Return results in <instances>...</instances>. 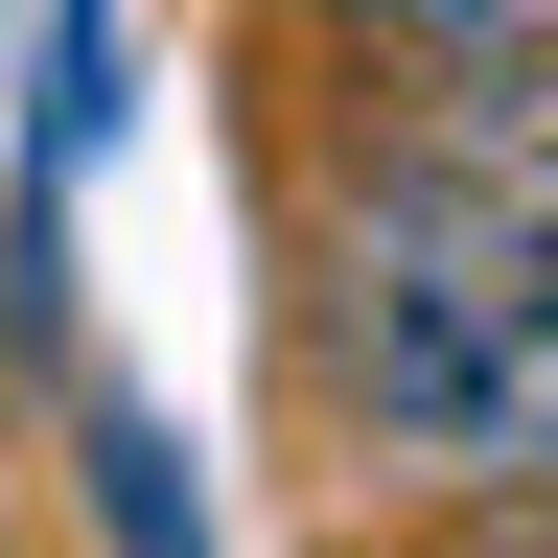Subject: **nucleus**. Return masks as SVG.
Returning <instances> with one entry per match:
<instances>
[{
	"label": "nucleus",
	"mask_w": 558,
	"mask_h": 558,
	"mask_svg": "<svg viewBox=\"0 0 558 558\" xmlns=\"http://www.w3.org/2000/svg\"><path fill=\"white\" fill-rule=\"evenodd\" d=\"M349 396L488 512H558V279H373L349 303Z\"/></svg>",
	"instance_id": "1"
},
{
	"label": "nucleus",
	"mask_w": 558,
	"mask_h": 558,
	"mask_svg": "<svg viewBox=\"0 0 558 558\" xmlns=\"http://www.w3.org/2000/svg\"><path fill=\"white\" fill-rule=\"evenodd\" d=\"M326 24H396L442 70H558V0H326Z\"/></svg>",
	"instance_id": "2"
}]
</instances>
